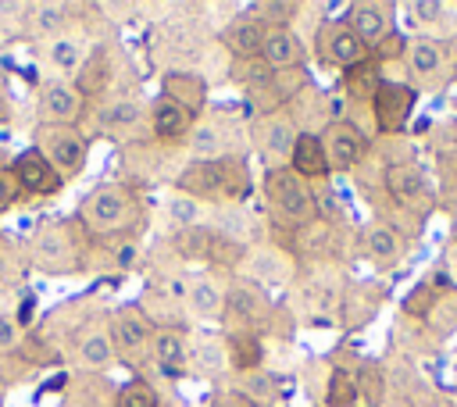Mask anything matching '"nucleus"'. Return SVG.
<instances>
[{
	"label": "nucleus",
	"instance_id": "f257e3e1",
	"mask_svg": "<svg viewBox=\"0 0 457 407\" xmlns=\"http://www.w3.org/2000/svg\"><path fill=\"white\" fill-rule=\"evenodd\" d=\"M146 221L143 200L132 186L125 182H104L96 186L82 207H79V228L93 239H114V236H132Z\"/></svg>",
	"mask_w": 457,
	"mask_h": 407
},
{
	"label": "nucleus",
	"instance_id": "f03ea898",
	"mask_svg": "<svg viewBox=\"0 0 457 407\" xmlns=\"http://www.w3.org/2000/svg\"><path fill=\"white\" fill-rule=\"evenodd\" d=\"M261 189H264L268 211H271L282 225H307V221L318 218L314 196H311V182L300 179L289 164H268Z\"/></svg>",
	"mask_w": 457,
	"mask_h": 407
},
{
	"label": "nucleus",
	"instance_id": "7ed1b4c3",
	"mask_svg": "<svg viewBox=\"0 0 457 407\" xmlns=\"http://www.w3.org/2000/svg\"><path fill=\"white\" fill-rule=\"evenodd\" d=\"M32 264L46 275H75L86 264V232L68 221L46 225L32 239Z\"/></svg>",
	"mask_w": 457,
	"mask_h": 407
},
{
	"label": "nucleus",
	"instance_id": "20e7f679",
	"mask_svg": "<svg viewBox=\"0 0 457 407\" xmlns=\"http://www.w3.org/2000/svg\"><path fill=\"white\" fill-rule=\"evenodd\" d=\"M32 146L54 164V171H57L64 182L79 179V175L86 171V164H89V139H86L75 125H43V121H39Z\"/></svg>",
	"mask_w": 457,
	"mask_h": 407
},
{
	"label": "nucleus",
	"instance_id": "39448f33",
	"mask_svg": "<svg viewBox=\"0 0 457 407\" xmlns=\"http://www.w3.org/2000/svg\"><path fill=\"white\" fill-rule=\"evenodd\" d=\"M107 332H111L114 353H121L125 361H132V364H136V357L150 353L154 336H157V325H154V318H150L143 307L125 303V307H118V311H114V318H111V328H107Z\"/></svg>",
	"mask_w": 457,
	"mask_h": 407
},
{
	"label": "nucleus",
	"instance_id": "423d86ee",
	"mask_svg": "<svg viewBox=\"0 0 457 407\" xmlns=\"http://www.w3.org/2000/svg\"><path fill=\"white\" fill-rule=\"evenodd\" d=\"M36 111H39V121L43 125H75L79 129V118L86 111V100L75 89V82H68V79H46V82H39Z\"/></svg>",
	"mask_w": 457,
	"mask_h": 407
},
{
	"label": "nucleus",
	"instance_id": "0eeeda50",
	"mask_svg": "<svg viewBox=\"0 0 457 407\" xmlns=\"http://www.w3.org/2000/svg\"><path fill=\"white\" fill-rule=\"evenodd\" d=\"M175 193L196 200V204H214V200H228V186H225V154L214 161H189L179 179H175Z\"/></svg>",
	"mask_w": 457,
	"mask_h": 407
},
{
	"label": "nucleus",
	"instance_id": "6e6552de",
	"mask_svg": "<svg viewBox=\"0 0 457 407\" xmlns=\"http://www.w3.org/2000/svg\"><path fill=\"white\" fill-rule=\"evenodd\" d=\"M11 171H14V179H18V186H21V196H57L68 182L54 171V164L36 150V146H25L21 154H14V161H11Z\"/></svg>",
	"mask_w": 457,
	"mask_h": 407
},
{
	"label": "nucleus",
	"instance_id": "1a4fd4ad",
	"mask_svg": "<svg viewBox=\"0 0 457 407\" xmlns=\"http://www.w3.org/2000/svg\"><path fill=\"white\" fill-rule=\"evenodd\" d=\"M368 54H371V50L346 29V21H325V25L318 29V57H321L325 64L350 71V68L364 64Z\"/></svg>",
	"mask_w": 457,
	"mask_h": 407
},
{
	"label": "nucleus",
	"instance_id": "9d476101",
	"mask_svg": "<svg viewBox=\"0 0 457 407\" xmlns=\"http://www.w3.org/2000/svg\"><path fill=\"white\" fill-rule=\"evenodd\" d=\"M321 143H325L332 171H353L368 154V136L346 118L343 121H328L325 132H321Z\"/></svg>",
	"mask_w": 457,
	"mask_h": 407
},
{
	"label": "nucleus",
	"instance_id": "9b49d317",
	"mask_svg": "<svg viewBox=\"0 0 457 407\" xmlns=\"http://www.w3.org/2000/svg\"><path fill=\"white\" fill-rule=\"evenodd\" d=\"M414 89L407 82H393V79H382L375 96H371V114H375V125L378 132H400L414 111Z\"/></svg>",
	"mask_w": 457,
	"mask_h": 407
},
{
	"label": "nucleus",
	"instance_id": "f8f14e48",
	"mask_svg": "<svg viewBox=\"0 0 457 407\" xmlns=\"http://www.w3.org/2000/svg\"><path fill=\"white\" fill-rule=\"evenodd\" d=\"M271 314V303L268 296L250 286V282H232L225 289V321H232V328H243V332H257Z\"/></svg>",
	"mask_w": 457,
	"mask_h": 407
},
{
	"label": "nucleus",
	"instance_id": "ddd939ff",
	"mask_svg": "<svg viewBox=\"0 0 457 407\" xmlns=\"http://www.w3.org/2000/svg\"><path fill=\"white\" fill-rule=\"evenodd\" d=\"M382 179H386V193H389L400 207H407V211H428V204H432V189H428V179L421 175L418 164L396 161V164L386 168Z\"/></svg>",
	"mask_w": 457,
	"mask_h": 407
},
{
	"label": "nucleus",
	"instance_id": "4468645a",
	"mask_svg": "<svg viewBox=\"0 0 457 407\" xmlns=\"http://www.w3.org/2000/svg\"><path fill=\"white\" fill-rule=\"evenodd\" d=\"M261 64L268 71H293L307 61V46L303 39L293 32V29H282V25H271L264 29V39H261Z\"/></svg>",
	"mask_w": 457,
	"mask_h": 407
},
{
	"label": "nucleus",
	"instance_id": "2eb2a0df",
	"mask_svg": "<svg viewBox=\"0 0 457 407\" xmlns=\"http://www.w3.org/2000/svg\"><path fill=\"white\" fill-rule=\"evenodd\" d=\"M296 136H300V125L293 121L289 111H264V114L257 118V125H253V143H257L268 157H275V161H286V157L293 154Z\"/></svg>",
	"mask_w": 457,
	"mask_h": 407
},
{
	"label": "nucleus",
	"instance_id": "dca6fc26",
	"mask_svg": "<svg viewBox=\"0 0 457 407\" xmlns=\"http://www.w3.org/2000/svg\"><path fill=\"white\" fill-rule=\"evenodd\" d=\"M346 29L368 46V50H375L389 32H393V18H389V7H382V4H368V0H361V4H350L346 7Z\"/></svg>",
	"mask_w": 457,
	"mask_h": 407
},
{
	"label": "nucleus",
	"instance_id": "f3484780",
	"mask_svg": "<svg viewBox=\"0 0 457 407\" xmlns=\"http://www.w3.org/2000/svg\"><path fill=\"white\" fill-rule=\"evenodd\" d=\"M193 125H196V114H189V111L179 107L175 100L157 96V100L150 104V132H154L161 143H179V139H186V136L193 132Z\"/></svg>",
	"mask_w": 457,
	"mask_h": 407
},
{
	"label": "nucleus",
	"instance_id": "a211bd4d",
	"mask_svg": "<svg viewBox=\"0 0 457 407\" xmlns=\"http://www.w3.org/2000/svg\"><path fill=\"white\" fill-rule=\"evenodd\" d=\"M111 75H114V64H111L107 46H93L75 71V89L82 93V100H96L111 89Z\"/></svg>",
	"mask_w": 457,
	"mask_h": 407
},
{
	"label": "nucleus",
	"instance_id": "6ab92c4d",
	"mask_svg": "<svg viewBox=\"0 0 457 407\" xmlns=\"http://www.w3.org/2000/svg\"><path fill=\"white\" fill-rule=\"evenodd\" d=\"M289 168L307 179V182H318L325 179L332 168H328V154H325V143H321V132H300L296 143H293V154H289Z\"/></svg>",
	"mask_w": 457,
	"mask_h": 407
},
{
	"label": "nucleus",
	"instance_id": "aec40b11",
	"mask_svg": "<svg viewBox=\"0 0 457 407\" xmlns=\"http://www.w3.org/2000/svg\"><path fill=\"white\" fill-rule=\"evenodd\" d=\"M264 39V25L257 18H236L221 29V46L228 50L232 61H257Z\"/></svg>",
	"mask_w": 457,
	"mask_h": 407
},
{
	"label": "nucleus",
	"instance_id": "412c9836",
	"mask_svg": "<svg viewBox=\"0 0 457 407\" xmlns=\"http://www.w3.org/2000/svg\"><path fill=\"white\" fill-rule=\"evenodd\" d=\"M150 357H154V364H157L164 375H182V371L189 368L186 336H182L179 328H157L154 346H150Z\"/></svg>",
	"mask_w": 457,
	"mask_h": 407
},
{
	"label": "nucleus",
	"instance_id": "4be33fe9",
	"mask_svg": "<svg viewBox=\"0 0 457 407\" xmlns=\"http://www.w3.org/2000/svg\"><path fill=\"white\" fill-rule=\"evenodd\" d=\"M168 100H175L179 107H186L189 114H200L207 104V86L196 71H168L164 75V93Z\"/></svg>",
	"mask_w": 457,
	"mask_h": 407
},
{
	"label": "nucleus",
	"instance_id": "5701e85b",
	"mask_svg": "<svg viewBox=\"0 0 457 407\" xmlns=\"http://www.w3.org/2000/svg\"><path fill=\"white\" fill-rule=\"evenodd\" d=\"M364 253L378 264H396L403 253V236L389 221H371L364 228Z\"/></svg>",
	"mask_w": 457,
	"mask_h": 407
},
{
	"label": "nucleus",
	"instance_id": "b1692460",
	"mask_svg": "<svg viewBox=\"0 0 457 407\" xmlns=\"http://www.w3.org/2000/svg\"><path fill=\"white\" fill-rule=\"evenodd\" d=\"M75 357L86 371H107L114 364V343H111V332L104 328H89L79 336L75 343Z\"/></svg>",
	"mask_w": 457,
	"mask_h": 407
},
{
	"label": "nucleus",
	"instance_id": "393cba45",
	"mask_svg": "<svg viewBox=\"0 0 457 407\" xmlns=\"http://www.w3.org/2000/svg\"><path fill=\"white\" fill-rule=\"evenodd\" d=\"M225 357H228V364L243 375V371H253V368H261V357H264V350H261V339H257V332H243V328H228L225 332Z\"/></svg>",
	"mask_w": 457,
	"mask_h": 407
},
{
	"label": "nucleus",
	"instance_id": "a878e982",
	"mask_svg": "<svg viewBox=\"0 0 457 407\" xmlns=\"http://www.w3.org/2000/svg\"><path fill=\"white\" fill-rule=\"evenodd\" d=\"M186 303H189V311H193L196 318H204V321H214V318L225 314V293H221L211 278L193 282L189 293H186Z\"/></svg>",
	"mask_w": 457,
	"mask_h": 407
},
{
	"label": "nucleus",
	"instance_id": "bb28decb",
	"mask_svg": "<svg viewBox=\"0 0 457 407\" xmlns=\"http://www.w3.org/2000/svg\"><path fill=\"white\" fill-rule=\"evenodd\" d=\"M403 57L414 75H436L443 68V43H436L428 36H414V39H407Z\"/></svg>",
	"mask_w": 457,
	"mask_h": 407
},
{
	"label": "nucleus",
	"instance_id": "cd10ccee",
	"mask_svg": "<svg viewBox=\"0 0 457 407\" xmlns=\"http://www.w3.org/2000/svg\"><path fill=\"white\" fill-rule=\"evenodd\" d=\"M68 4H54V0H46V4H29V25H32V32H39V36H54L57 39V32L68 25Z\"/></svg>",
	"mask_w": 457,
	"mask_h": 407
},
{
	"label": "nucleus",
	"instance_id": "c85d7f7f",
	"mask_svg": "<svg viewBox=\"0 0 457 407\" xmlns=\"http://www.w3.org/2000/svg\"><path fill=\"white\" fill-rule=\"evenodd\" d=\"M114 407H161V393H157V386H154L150 378L132 375L129 382L118 386Z\"/></svg>",
	"mask_w": 457,
	"mask_h": 407
},
{
	"label": "nucleus",
	"instance_id": "c756f323",
	"mask_svg": "<svg viewBox=\"0 0 457 407\" xmlns=\"http://www.w3.org/2000/svg\"><path fill=\"white\" fill-rule=\"evenodd\" d=\"M243 257H246L243 239H236V236H228L221 228H211V250H207V264L211 268H236Z\"/></svg>",
	"mask_w": 457,
	"mask_h": 407
},
{
	"label": "nucleus",
	"instance_id": "7c9ffc66",
	"mask_svg": "<svg viewBox=\"0 0 457 407\" xmlns=\"http://www.w3.org/2000/svg\"><path fill=\"white\" fill-rule=\"evenodd\" d=\"M357 400H361V382L346 368H336L325 386V407H353Z\"/></svg>",
	"mask_w": 457,
	"mask_h": 407
},
{
	"label": "nucleus",
	"instance_id": "2f4dec72",
	"mask_svg": "<svg viewBox=\"0 0 457 407\" xmlns=\"http://www.w3.org/2000/svg\"><path fill=\"white\" fill-rule=\"evenodd\" d=\"M139 118H143V104L132 100V96L107 100V104L100 107V125H104V129H132Z\"/></svg>",
	"mask_w": 457,
	"mask_h": 407
},
{
	"label": "nucleus",
	"instance_id": "473e14b6",
	"mask_svg": "<svg viewBox=\"0 0 457 407\" xmlns=\"http://www.w3.org/2000/svg\"><path fill=\"white\" fill-rule=\"evenodd\" d=\"M207 250H211V225H193V228L175 232V253L179 257L207 264Z\"/></svg>",
	"mask_w": 457,
	"mask_h": 407
},
{
	"label": "nucleus",
	"instance_id": "72a5a7b5",
	"mask_svg": "<svg viewBox=\"0 0 457 407\" xmlns=\"http://www.w3.org/2000/svg\"><path fill=\"white\" fill-rule=\"evenodd\" d=\"M189 146L196 154V161H214L221 157V125L214 121H196L189 132Z\"/></svg>",
	"mask_w": 457,
	"mask_h": 407
},
{
	"label": "nucleus",
	"instance_id": "f704fd0d",
	"mask_svg": "<svg viewBox=\"0 0 457 407\" xmlns=\"http://www.w3.org/2000/svg\"><path fill=\"white\" fill-rule=\"evenodd\" d=\"M164 214H168V225H171L175 232L200 225V204L189 200V196H182V193H171V200L164 204Z\"/></svg>",
	"mask_w": 457,
	"mask_h": 407
},
{
	"label": "nucleus",
	"instance_id": "c9c22d12",
	"mask_svg": "<svg viewBox=\"0 0 457 407\" xmlns=\"http://www.w3.org/2000/svg\"><path fill=\"white\" fill-rule=\"evenodd\" d=\"M239 393H243V396H250L257 407H264L268 400H275V396H278V389H275V378H271L268 371H261V368H253V371H243Z\"/></svg>",
	"mask_w": 457,
	"mask_h": 407
},
{
	"label": "nucleus",
	"instance_id": "e433bc0d",
	"mask_svg": "<svg viewBox=\"0 0 457 407\" xmlns=\"http://www.w3.org/2000/svg\"><path fill=\"white\" fill-rule=\"evenodd\" d=\"M253 14H257V21H261L264 29H271V25L289 29V21L300 14V4H296V0H268V4H257Z\"/></svg>",
	"mask_w": 457,
	"mask_h": 407
},
{
	"label": "nucleus",
	"instance_id": "4c0bfd02",
	"mask_svg": "<svg viewBox=\"0 0 457 407\" xmlns=\"http://www.w3.org/2000/svg\"><path fill=\"white\" fill-rule=\"evenodd\" d=\"M378 71L371 68V61H364V64H357V68H350L346 71V96H357V100H371L375 96V89H378Z\"/></svg>",
	"mask_w": 457,
	"mask_h": 407
},
{
	"label": "nucleus",
	"instance_id": "58836bf2",
	"mask_svg": "<svg viewBox=\"0 0 457 407\" xmlns=\"http://www.w3.org/2000/svg\"><path fill=\"white\" fill-rule=\"evenodd\" d=\"M50 61H54L61 71H79V64H82V46H79L75 39H68V36H57V39L50 43Z\"/></svg>",
	"mask_w": 457,
	"mask_h": 407
},
{
	"label": "nucleus",
	"instance_id": "ea45409f",
	"mask_svg": "<svg viewBox=\"0 0 457 407\" xmlns=\"http://www.w3.org/2000/svg\"><path fill=\"white\" fill-rule=\"evenodd\" d=\"M436 300H439V293H436L428 282H421V286H414V289L407 293V300H403V311H407V314H418V318H425V314H432Z\"/></svg>",
	"mask_w": 457,
	"mask_h": 407
},
{
	"label": "nucleus",
	"instance_id": "a19ab883",
	"mask_svg": "<svg viewBox=\"0 0 457 407\" xmlns=\"http://www.w3.org/2000/svg\"><path fill=\"white\" fill-rule=\"evenodd\" d=\"M18 200H21V186H18L14 171H11V164H7V168L0 164V214H7Z\"/></svg>",
	"mask_w": 457,
	"mask_h": 407
},
{
	"label": "nucleus",
	"instance_id": "79ce46f5",
	"mask_svg": "<svg viewBox=\"0 0 457 407\" xmlns=\"http://www.w3.org/2000/svg\"><path fill=\"white\" fill-rule=\"evenodd\" d=\"M407 11H411V18L414 21H421V25H432V21H439L443 18V4L439 0H414V4H407Z\"/></svg>",
	"mask_w": 457,
	"mask_h": 407
},
{
	"label": "nucleus",
	"instance_id": "37998d69",
	"mask_svg": "<svg viewBox=\"0 0 457 407\" xmlns=\"http://www.w3.org/2000/svg\"><path fill=\"white\" fill-rule=\"evenodd\" d=\"M21 343V321L11 314H0V353H11Z\"/></svg>",
	"mask_w": 457,
	"mask_h": 407
},
{
	"label": "nucleus",
	"instance_id": "c03bdc74",
	"mask_svg": "<svg viewBox=\"0 0 457 407\" xmlns=\"http://www.w3.org/2000/svg\"><path fill=\"white\" fill-rule=\"evenodd\" d=\"M403 50H407V39H403L400 32H389V36L375 46V54H378V57H400Z\"/></svg>",
	"mask_w": 457,
	"mask_h": 407
},
{
	"label": "nucleus",
	"instance_id": "a18cd8bd",
	"mask_svg": "<svg viewBox=\"0 0 457 407\" xmlns=\"http://www.w3.org/2000/svg\"><path fill=\"white\" fill-rule=\"evenodd\" d=\"M211 407H257L250 396H243L239 389H228V393H218Z\"/></svg>",
	"mask_w": 457,
	"mask_h": 407
},
{
	"label": "nucleus",
	"instance_id": "49530a36",
	"mask_svg": "<svg viewBox=\"0 0 457 407\" xmlns=\"http://www.w3.org/2000/svg\"><path fill=\"white\" fill-rule=\"evenodd\" d=\"M428 286H432L436 293H439V289L446 293V289H453V278H450V271H446V268H436V271H432V278H428Z\"/></svg>",
	"mask_w": 457,
	"mask_h": 407
},
{
	"label": "nucleus",
	"instance_id": "de8ad7c7",
	"mask_svg": "<svg viewBox=\"0 0 457 407\" xmlns=\"http://www.w3.org/2000/svg\"><path fill=\"white\" fill-rule=\"evenodd\" d=\"M446 271H450V278H453V286H457V243L450 246V257H446Z\"/></svg>",
	"mask_w": 457,
	"mask_h": 407
},
{
	"label": "nucleus",
	"instance_id": "09e8293b",
	"mask_svg": "<svg viewBox=\"0 0 457 407\" xmlns=\"http://www.w3.org/2000/svg\"><path fill=\"white\" fill-rule=\"evenodd\" d=\"M0 407H4V382H0Z\"/></svg>",
	"mask_w": 457,
	"mask_h": 407
},
{
	"label": "nucleus",
	"instance_id": "8fccbe9b",
	"mask_svg": "<svg viewBox=\"0 0 457 407\" xmlns=\"http://www.w3.org/2000/svg\"><path fill=\"white\" fill-rule=\"evenodd\" d=\"M0 303H4V289H0ZM0 314H4V311H0Z\"/></svg>",
	"mask_w": 457,
	"mask_h": 407
},
{
	"label": "nucleus",
	"instance_id": "3c124183",
	"mask_svg": "<svg viewBox=\"0 0 457 407\" xmlns=\"http://www.w3.org/2000/svg\"><path fill=\"white\" fill-rule=\"evenodd\" d=\"M0 89H4V75H0Z\"/></svg>",
	"mask_w": 457,
	"mask_h": 407
},
{
	"label": "nucleus",
	"instance_id": "603ef678",
	"mask_svg": "<svg viewBox=\"0 0 457 407\" xmlns=\"http://www.w3.org/2000/svg\"><path fill=\"white\" fill-rule=\"evenodd\" d=\"M453 107H457V96H453Z\"/></svg>",
	"mask_w": 457,
	"mask_h": 407
}]
</instances>
